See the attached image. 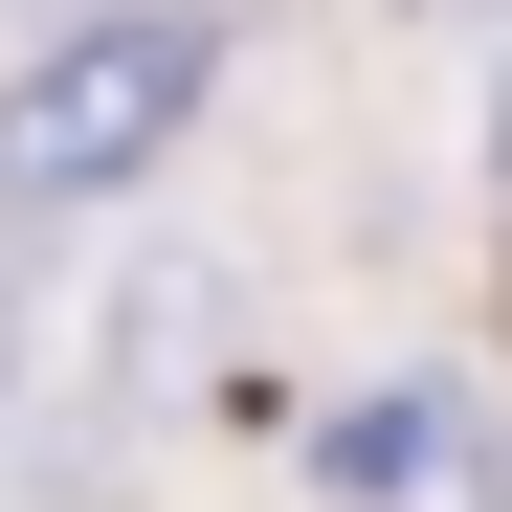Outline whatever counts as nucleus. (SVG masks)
Here are the masks:
<instances>
[{
	"label": "nucleus",
	"instance_id": "obj_1",
	"mask_svg": "<svg viewBox=\"0 0 512 512\" xmlns=\"http://www.w3.org/2000/svg\"><path fill=\"white\" fill-rule=\"evenodd\" d=\"M201 90H223V23H201V0H90V23H45L23 67H0V201H23V223L134 201L156 156L201 134Z\"/></svg>",
	"mask_w": 512,
	"mask_h": 512
},
{
	"label": "nucleus",
	"instance_id": "obj_2",
	"mask_svg": "<svg viewBox=\"0 0 512 512\" xmlns=\"http://www.w3.org/2000/svg\"><path fill=\"white\" fill-rule=\"evenodd\" d=\"M468 446H490L468 379H379V401H334V423H312V490H334V512H446Z\"/></svg>",
	"mask_w": 512,
	"mask_h": 512
},
{
	"label": "nucleus",
	"instance_id": "obj_3",
	"mask_svg": "<svg viewBox=\"0 0 512 512\" xmlns=\"http://www.w3.org/2000/svg\"><path fill=\"white\" fill-rule=\"evenodd\" d=\"M490 201H512V45H490Z\"/></svg>",
	"mask_w": 512,
	"mask_h": 512
},
{
	"label": "nucleus",
	"instance_id": "obj_4",
	"mask_svg": "<svg viewBox=\"0 0 512 512\" xmlns=\"http://www.w3.org/2000/svg\"><path fill=\"white\" fill-rule=\"evenodd\" d=\"M0 379H23V334H0Z\"/></svg>",
	"mask_w": 512,
	"mask_h": 512
}]
</instances>
